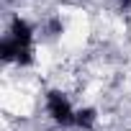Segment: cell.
<instances>
[{
	"label": "cell",
	"mask_w": 131,
	"mask_h": 131,
	"mask_svg": "<svg viewBox=\"0 0 131 131\" xmlns=\"http://www.w3.org/2000/svg\"><path fill=\"white\" fill-rule=\"evenodd\" d=\"M0 54H3V59H8V62H21V64L31 62V49H28V44H23V41H18V39H13V36L0 44Z\"/></svg>",
	"instance_id": "6da1fadb"
},
{
	"label": "cell",
	"mask_w": 131,
	"mask_h": 131,
	"mask_svg": "<svg viewBox=\"0 0 131 131\" xmlns=\"http://www.w3.org/2000/svg\"><path fill=\"white\" fill-rule=\"evenodd\" d=\"M49 111H51L54 121H59V123H75V113H72L70 103L64 100L59 93H51L49 95Z\"/></svg>",
	"instance_id": "7a4b0ae2"
},
{
	"label": "cell",
	"mask_w": 131,
	"mask_h": 131,
	"mask_svg": "<svg viewBox=\"0 0 131 131\" xmlns=\"http://www.w3.org/2000/svg\"><path fill=\"white\" fill-rule=\"evenodd\" d=\"M10 34H13V39H18V41H23V44H28V41H31V26H28L26 21H21V18H16V21H13Z\"/></svg>",
	"instance_id": "3957f363"
},
{
	"label": "cell",
	"mask_w": 131,
	"mask_h": 131,
	"mask_svg": "<svg viewBox=\"0 0 131 131\" xmlns=\"http://www.w3.org/2000/svg\"><path fill=\"white\" fill-rule=\"evenodd\" d=\"M93 121H95V111H90V108H85V111L75 113V123H77V126H82V128H90V126H93Z\"/></svg>",
	"instance_id": "277c9868"
}]
</instances>
